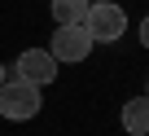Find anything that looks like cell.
<instances>
[{"mask_svg":"<svg viewBox=\"0 0 149 136\" xmlns=\"http://www.w3.org/2000/svg\"><path fill=\"white\" fill-rule=\"evenodd\" d=\"M40 105H44V97H40V88H35V84H26V79H18V75L0 84V119L26 123V119H35V114H40Z\"/></svg>","mask_w":149,"mask_h":136,"instance_id":"obj_1","label":"cell"},{"mask_svg":"<svg viewBox=\"0 0 149 136\" xmlns=\"http://www.w3.org/2000/svg\"><path fill=\"white\" fill-rule=\"evenodd\" d=\"M92 44H114L123 31H127V13L114 5V0H97V5H88V18H84Z\"/></svg>","mask_w":149,"mask_h":136,"instance_id":"obj_2","label":"cell"},{"mask_svg":"<svg viewBox=\"0 0 149 136\" xmlns=\"http://www.w3.org/2000/svg\"><path fill=\"white\" fill-rule=\"evenodd\" d=\"M48 53H53V61H84V57L92 53V35H88V27H84V22H74V27H57Z\"/></svg>","mask_w":149,"mask_h":136,"instance_id":"obj_3","label":"cell"},{"mask_svg":"<svg viewBox=\"0 0 149 136\" xmlns=\"http://www.w3.org/2000/svg\"><path fill=\"white\" fill-rule=\"evenodd\" d=\"M18 79H26V84H35V88H44V84H53L57 79V61H53V53L48 48H26L22 57H18Z\"/></svg>","mask_w":149,"mask_h":136,"instance_id":"obj_4","label":"cell"},{"mask_svg":"<svg viewBox=\"0 0 149 136\" xmlns=\"http://www.w3.org/2000/svg\"><path fill=\"white\" fill-rule=\"evenodd\" d=\"M88 5L92 0H53V22L57 27H74L88 18Z\"/></svg>","mask_w":149,"mask_h":136,"instance_id":"obj_5","label":"cell"},{"mask_svg":"<svg viewBox=\"0 0 149 136\" xmlns=\"http://www.w3.org/2000/svg\"><path fill=\"white\" fill-rule=\"evenodd\" d=\"M123 127L127 132H149V97H132L123 105Z\"/></svg>","mask_w":149,"mask_h":136,"instance_id":"obj_6","label":"cell"},{"mask_svg":"<svg viewBox=\"0 0 149 136\" xmlns=\"http://www.w3.org/2000/svg\"><path fill=\"white\" fill-rule=\"evenodd\" d=\"M140 44L149 48V13H145V22H140Z\"/></svg>","mask_w":149,"mask_h":136,"instance_id":"obj_7","label":"cell"},{"mask_svg":"<svg viewBox=\"0 0 149 136\" xmlns=\"http://www.w3.org/2000/svg\"><path fill=\"white\" fill-rule=\"evenodd\" d=\"M5 79H9V75H5V66H0V84H5Z\"/></svg>","mask_w":149,"mask_h":136,"instance_id":"obj_8","label":"cell"},{"mask_svg":"<svg viewBox=\"0 0 149 136\" xmlns=\"http://www.w3.org/2000/svg\"><path fill=\"white\" fill-rule=\"evenodd\" d=\"M127 136H149V132H127Z\"/></svg>","mask_w":149,"mask_h":136,"instance_id":"obj_9","label":"cell"},{"mask_svg":"<svg viewBox=\"0 0 149 136\" xmlns=\"http://www.w3.org/2000/svg\"><path fill=\"white\" fill-rule=\"evenodd\" d=\"M145 97H149V84H145Z\"/></svg>","mask_w":149,"mask_h":136,"instance_id":"obj_10","label":"cell"}]
</instances>
